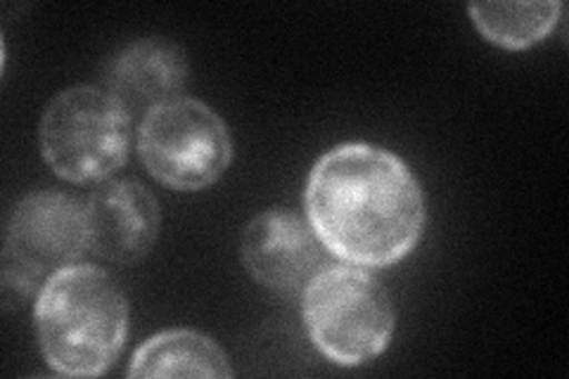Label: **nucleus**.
Here are the masks:
<instances>
[{
  "instance_id": "obj_1",
  "label": "nucleus",
  "mask_w": 569,
  "mask_h": 379,
  "mask_svg": "<svg viewBox=\"0 0 569 379\" xmlns=\"http://www.w3.org/2000/svg\"><path fill=\"white\" fill-rule=\"evenodd\" d=\"M307 216L330 255L385 268L416 249L425 197L413 171L389 150L345 142L320 157L307 180Z\"/></svg>"
},
{
  "instance_id": "obj_2",
  "label": "nucleus",
  "mask_w": 569,
  "mask_h": 379,
  "mask_svg": "<svg viewBox=\"0 0 569 379\" xmlns=\"http://www.w3.org/2000/svg\"><path fill=\"white\" fill-rule=\"evenodd\" d=\"M36 335L46 363L67 377L110 370L129 332V303L102 268L74 263L58 270L36 299Z\"/></svg>"
},
{
  "instance_id": "obj_3",
  "label": "nucleus",
  "mask_w": 569,
  "mask_h": 379,
  "mask_svg": "<svg viewBox=\"0 0 569 379\" xmlns=\"http://www.w3.org/2000/svg\"><path fill=\"white\" fill-rule=\"evenodd\" d=\"M39 140L43 159L60 178L79 186L96 183L127 164L131 112L112 90L67 88L48 102Z\"/></svg>"
},
{
  "instance_id": "obj_4",
  "label": "nucleus",
  "mask_w": 569,
  "mask_h": 379,
  "mask_svg": "<svg viewBox=\"0 0 569 379\" xmlns=\"http://www.w3.org/2000/svg\"><path fill=\"white\" fill-rule=\"evenodd\" d=\"M301 311L313 347L345 368L378 358L395 337V306L385 287L361 268L318 270L307 285Z\"/></svg>"
},
{
  "instance_id": "obj_5",
  "label": "nucleus",
  "mask_w": 569,
  "mask_h": 379,
  "mask_svg": "<svg viewBox=\"0 0 569 379\" xmlns=\"http://www.w3.org/2000/svg\"><path fill=\"white\" fill-rule=\"evenodd\" d=\"M138 154L159 183L194 192L217 183L230 167L233 140L226 121L209 104L176 98L142 117Z\"/></svg>"
},
{
  "instance_id": "obj_6",
  "label": "nucleus",
  "mask_w": 569,
  "mask_h": 379,
  "mask_svg": "<svg viewBox=\"0 0 569 379\" xmlns=\"http://www.w3.org/2000/svg\"><path fill=\"white\" fill-rule=\"evenodd\" d=\"M88 247L86 207L58 190L27 195L14 207L3 251V280L17 292H31L58 270L74 266Z\"/></svg>"
},
{
  "instance_id": "obj_7",
  "label": "nucleus",
  "mask_w": 569,
  "mask_h": 379,
  "mask_svg": "<svg viewBox=\"0 0 569 379\" xmlns=\"http://www.w3.org/2000/svg\"><path fill=\"white\" fill-rule=\"evenodd\" d=\"M323 242L311 223L292 211L271 209L249 221L242 261L257 282L276 292H295L311 282L323 263Z\"/></svg>"
},
{
  "instance_id": "obj_8",
  "label": "nucleus",
  "mask_w": 569,
  "mask_h": 379,
  "mask_svg": "<svg viewBox=\"0 0 569 379\" xmlns=\"http://www.w3.org/2000/svg\"><path fill=\"white\" fill-rule=\"evenodd\" d=\"M86 207L88 247L110 263L129 266L150 255L162 213L154 195L133 180L102 183Z\"/></svg>"
},
{
  "instance_id": "obj_9",
  "label": "nucleus",
  "mask_w": 569,
  "mask_h": 379,
  "mask_svg": "<svg viewBox=\"0 0 569 379\" xmlns=\"http://www.w3.org/2000/svg\"><path fill=\"white\" fill-rule=\"evenodd\" d=\"M110 90L131 112L176 100L188 81L183 50L167 39H142L123 48L110 69Z\"/></svg>"
},
{
  "instance_id": "obj_10",
  "label": "nucleus",
  "mask_w": 569,
  "mask_h": 379,
  "mask_svg": "<svg viewBox=\"0 0 569 379\" xmlns=\"http://www.w3.org/2000/svg\"><path fill=\"white\" fill-rule=\"evenodd\" d=\"M131 377H233L228 353L194 330H167L150 337L129 366Z\"/></svg>"
},
{
  "instance_id": "obj_11",
  "label": "nucleus",
  "mask_w": 569,
  "mask_h": 379,
  "mask_svg": "<svg viewBox=\"0 0 569 379\" xmlns=\"http://www.w3.org/2000/svg\"><path fill=\"white\" fill-rule=\"evenodd\" d=\"M562 6L550 3H472V24L487 41L506 50H525L541 43L560 20Z\"/></svg>"
}]
</instances>
